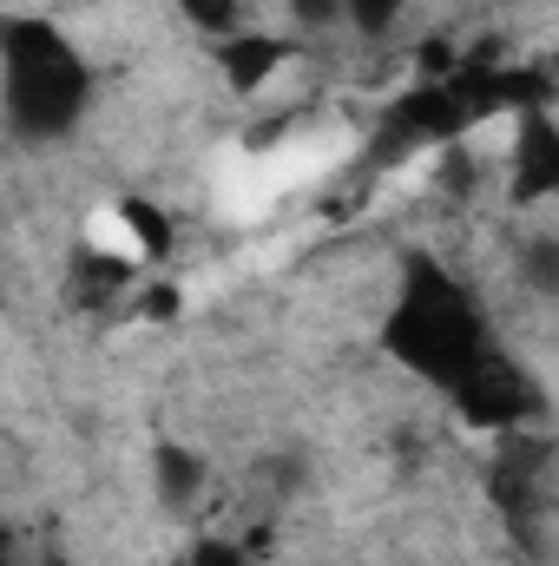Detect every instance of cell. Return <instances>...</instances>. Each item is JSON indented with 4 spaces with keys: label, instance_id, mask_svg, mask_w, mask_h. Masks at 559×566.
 <instances>
[{
    "label": "cell",
    "instance_id": "obj_5",
    "mask_svg": "<svg viewBox=\"0 0 559 566\" xmlns=\"http://www.w3.org/2000/svg\"><path fill=\"white\" fill-rule=\"evenodd\" d=\"M158 494L165 501H191L198 494V481H204V461L191 454V448H178V441H158Z\"/></svg>",
    "mask_w": 559,
    "mask_h": 566
},
{
    "label": "cell",
    "instance_id": "obj_3",
    "mask_svg": "<svg viewBox=\"0 0 559 566\" xmlns=\"http://www.w3.org/2000/svg\"><path fill=\"white\" fill-rule=\"evenodd\" d=\"M514 178H520V191H527V198L553 191V178H559V139H553V126H547V113H527V119H520Z\"/></svg>",
    "mask_w": 559,
    "mask_h": 566
},
{
    "label": "cell",
    "instance_id": "obj_2",
    "mask_svg": "<svg viewBox=\"0 0 559 566\" xmlns=\"http://www.w3.org/2000/svg\"><path fill=\"white\" fill-rule=\"evenodd\" d=\"M389 349H395L415 376L447 382V389L487 356L481 316H474L467 290L447 283L434 264H415V283L402 290V303H395V316H389Z\"/></svg>",
    "mask_w": 559,
    "mask_h": 566
},
{
    "label": "cell",
    "instance_id": "obj_8",
    "mask_svg": "<svg viewBox=\"0 0 559 566\" xmlns=\"http://www.w3.org/2000/svg\"><path fill=\"white\" fill-rule=\"evenodd\" d=\"M184 13H191L198 27H211V33H224V27L238 20V0H184Z\"/></svg>",
    "mask_w": 559,
    "mask_h": 566
},
{
    "label": "cell",
    "instance_id": "obj_4",
    "mask_svg": "<svg viewBox=\"0 0 559 566\" xmlns=\"http://www.w3.org/2000/svg\"><path fill=\"white\" fill-rule=\"evenodd\" d=\"M283 40H264V33H244V40H231L224 46V66H231V86H264L271 80V66H283Z\"/></svg>",
    "mask_w": 559,
    "mask_h": 566
},
{
    "label": "cell",
    "instance_id": "obj_6",
    "mask_svg": "<svg viewBox=\"0 0 559 566\" xmlns=\"http://www.w3.org/2000/svg\"><path fill=\"white\" fill-rule=\"evenodd\" d=\"M119 218H126V231H133V244H139L145 258H158V251L171 244V231H165V218H158V205H145V198H133V205H126Z\"/></svg>",
    "mask_w": 559,
    "mask_h": 566
},
{
    "label": "cell",
    "instance_id": "obj_1",
    "mask_svg": "<svg viewBox=\"0 0 559 566\" xmlns=\"http://www.w3.org/2000/svg\"><path fill=\"white\" fill-rule=\"evenodd\" d=\"M86 93H93V73L53 20L0 27V99H7V119L27 139L73 133V119L86 113Z\"/></svg>",
    "mask_w": 559,
    "mask_h": 566
},
{
    "label": "cell",
    "instance_id": "obj_7",
    "mask_svg": "<svg viewBox=\"0 0 559 566\" xmlns=\"http://www.w3.org/2000/svg\"><path fill=\"white\" fill-rule=\"evenodd\" d=\"M342 13H349L362 33H382V27L402 13V0H342Z\"/></svg>",
    "mask_w": 559,
    "mask_h": 566
},
{
    "label": "cell",
    "instance_id": "obj_10",
    "mask_svg": "<svg viewBox=\"0 0 559 566\" xmlns=\"http://www.w3.org/2000/svg\"><path fill=\"white\" fill-rule=\"evenodd\" d=\"M0 566H7V560H0Z\"/></svg>",
    "mask_w": 559,
    "mask_h": 566
},
{
    "label": "cell",
    "instance_id": "obj_9",
    "mask_svg": "<svg viewBox=\"0 0 559 566\" xmlns=\"http://www.w3.org/2000/svg\"><path fill=\"white\" fill-rule=\"evenodd\" d=\"M336 13H342V0H296V20L303 27H329Z\"/></svg>",
    "mask_w": 559,
    "mask_h": 566
}]
</instances>
